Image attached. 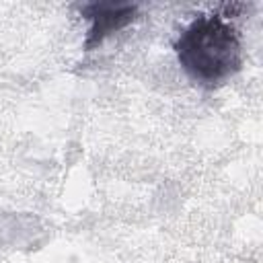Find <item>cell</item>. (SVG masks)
<instances>
[{"label":"cell","instance_id":"obj_2","mask_svg":"<svg viewBox=\"0 0 263 263\" xmlns=\"http://www.w3.org/2000/svg\"><path fill=\"white\" fill-rule=\"evenodd\" d=\"M80 12L90 21L84 49L92 51L109 35L127 27L136 18L138 6L136 4H115V2H92V4L80 6Z\"/></svg>","mask_w":263,"mask_h":263},{"label":"cell","instance_id":"obj_1","mask_svg":"<svg viewBox=\"0 0 263 263\" xmlns=\"http://www.w3.org/2000/svg\"><path fill=\"white\" fill-rule=\"evenodd\" d=\"M175 53L187 76L203 86H218L242 66L236 29L222 14H199L177 37Z\"/></svg>","mask_w":263,"mask_h":263}]
</instances>
